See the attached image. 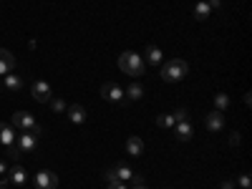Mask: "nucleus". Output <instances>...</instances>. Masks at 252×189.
Here are the masks:
<instances>
[{"instance_id":"1","label":"nucleus","mask_w":252,"mask_h":189,"mask_svg":"<svg viewBox=\"0 0 252 189\" xmlns=\"http://www.w3.org/2000/svg\"><path fill=\"white\" fill-rule=\"evenodd\" d=\"M118 68H121L126 76H141L144 68H146V63H144V58H141L139 53L124 51L121 56H118Z\"/></svg>"},{"instance_id":"2","label":"nucleus","mask_w":252,"mask_h":189,"mask_svg":"<svg viewBox=\"0 0 252 189\" xmlns=\"http://www.w3.org/2000/svg\"><path fill=\"white\" fill-rule=\"evenodd\" d=\"M187 74H189V66H187V61H182V58H172V61H167L161 66V78L169 81V83L182 81Z\"/></svg>"},{"instance_id":"3","label":"nucleus","mask_w":252,"mask_h":189,"mask_svg":"<svg viewBox=\"0 0 252 189\" xmlns=\"http://www.w3.org/2000/svg\"><path fill=\"white\" fill-rule=\"evenodd\" d=\"M10 126L20 129V132H31V134H40V126L36 124V119L28 111H16L10 119Z\"/></svg>"},{"instance_id":"4","label":"nucleus","mask_w":252,"mask_h":189,"mask_svg":"<svg viewBox=\"0 0 252 189\" xmlns=\"http://www.w3.org/2000/svg\"><path fill=\"white\" fill-rule=\"evenodd\" d=\"M101 96L106 98V101H114V104H121V101H124V89L118 83L109 81V83L101 86Z\"/></svg>"},{"instance_id":"5","label":"nucleus","mask_w":252,"mask_h":189,"mask_svg":"<svg viewBox=\"0 0 252 189\" xmlns=\"http://www.w3.org/2000/svg\"><path fill=\"white\" fill-rule=\"evenodd\" d=\"M56 187H58V177L53 171L43 169L36 174V189H56Z\"/></svg>"},{"instance_id":"6","label":"nucleus","mask_w":252,"mask_h":189,"mask_svg":"<svg viewBox=\"0 0 252 189\" xmlns=\"http://www.w3.org/2000/svg\"><path fill=\"white\" fill-rule=\"evenodd\" d=\"M31 91H33V98H36V101H40V104H48V101L53 98L51 83H46V81H36Z\"/></svg>"},{"instance_id":"7","label":"nucleus","mask_w":252,"mask_h":189,"mask_svg":"<svg viewBox=\"0 0 252 189\" xmlns=\"http://www.w3.org/2000/svg\"><path fill=\"white\" fill-rule=\"evenodd\" d=\"M16 147H18L20 154H31V151L36 149V134L23 132L20 136H16Z\"/></svg>"},{"instance_id":"8","label":"nucleus","mask_w":252,"mask_h":189,"mask_svg":"<svg viewBox=\"0 0 252 189\" xmlns=\"http://www.w3.org/2000/svg\"><path fill=\"white\" fill-rule=\"evenodd\" d=\"M13 68H16V56L5 48H0V76L13 74Z\"/></svg>"},{"instance_id":"9","label":"nucleus","mask_w":252,"mask_h":189,"mask_svg":"<svg viewBox=\"0 0 252 189\" xmlns=\"http://www.w3.org/2000/svg\"><path fill=\"white\" fill-rule=\"evenodd\" d=\"M204 126H207V132H219L222 126H225V116H222V111H212V113H207L204 116Z\"/></svg>"},{"instance_id":"10","label":"nucleus","mask_w":252,"mask_h":189,"mask_svg":"<svg viewBox=\"0 0 252 189\" xmlns=\"http://www.w3.org/2000/svg\"><path fill=\"white\" fill-rule=\"evenodd\" d=\"M174 134L179 141H189L192 136H194V126H192L189 121H179V124H174Z\"/></svg>"},{"instance_id":"11","label":"nucleus","mask_w":252,"mask_h":189,"mask_svg":"<svg viewBox=\"0 0 252 189\" xmlns=\"http://www.w3.org/2000/svg\"><path fill=\"white\" fill-rule=\"evenodd\" d=\"M66 113H68V121L71 124H83L86 121V109L73 104V106H66Z\"/></svg>"},{"instance_id":"12","label":"nucleus","mask_w":252,"mask_h":189,"mask_svg":"<svg viewBox=\"0 0 252 189\" xmlns=\"http://www.w3.org/2000/svg\"><path fill=\"white\" fill-rule=\"evenodd\" d=\"M0 144L3 147H13L16 144V132H13L10 124H0Z\"/></svg>"},{"instance_id":"13","label":"nucleus","mask_w":252,"mask_h":189,"mask_svg":"<svg viewBox=\"0 0 252 189\" xmlns=\"http://www.w3.org/2000/svg\"><path fill=\"white\" fill-rule=\"evenodd\" d=\"M126 151H129V156H141L144 154V141L139 136H129L126 139Z\"/></svg>"},{"instance_id":"14","label":"nucleus","mask_w":252,"mask_h":189,"mask_svg":"<svg viewBox=\"0 0 252 189\" xmlns=\"http://www.w3.org/2000/svg\"><path fill=\"white\" fill-rule=\"evenodd\" d=\"M8 177H10V182H13V184H25V179H28V174H25V169H23L20 164H16V167H10V171H8Z\"/></svg>"},{"instance_id":"15","label":"nucleus","mask_w":252,"mask_h":189,"mask_svg":"<svg viewBox=\"0 0 252 189\" xmlns=\"http://www.w3.org/2000/svg\"><path fill=\"white\" fill-rule=\"evenodd\" d=\"M114 174H116V179H124V182H131L136 177L134 171H131V167H126V164H118L116 169H114Z\"/></svg>"},{"instance_id":"16","label":"nucleus","mask_w":252,"mask_h":189,"mask_svg":"<svg viewBox=\"0 0 252 189\" xmlns=\"http://www.w3.org/2000/svg\"><path fill=\"white\" fill-rule=\"evenodd\" d=\"M20 86H23V78L16 76V74H8L5 76V89L8 91H20Z\"/></svg>"},{"instance_id":"17","label":"nucleus","mask_w":252,"mask_h":189,"mask_svg":"<svg viewBox=\"0 0 252 189\" xmlns=\"http://www.w3.org/2000/svg\"><path fill=\"white\" fill-rule=\"evenodd\" d=\"M161 58H164V56H161V51H159L156 46H149V48H146V61H149L152 66H159Z\"/></svg>"},{"instance_id":"18","label":"nucleus","mask_w":252,"mask_h":189,"mask_svg":"<svg viewBox=\"0 0 252 189\" xmlns=\"http://www.w3.org/2000/svg\"><path fill=\"white\" fill-rule=\"evenodd\" d=\"M176 121H174V113H161V116H156V126L159 129H172Z\"/></svg>"},{"instance_id":"19","label":"nucleus","mask_w":252,"mask_h":189,"mask_svg":"<svg viewBox=\"0 0 252 189\" xmlns=\"http://www.w3.org/2000/svg\"><path fill=\"white\" fill-rule=\"evenodd\" d=\"M210 13H212V8L207 5V3H197V5H194V16H197V20H207V18H210Z\"/></svg>"},{"instance_id":"20","label":"nucleus","mask_w":252,"mask_h":189,"mask_svg":"<svg viewBox=\"0 0 252 189\" xmlns=\"http://www.w3.org/2000/svg\"><path fill=\"white\" fill-rule=\"evenodd\" d=\"M227 106H230V96H227V94H217V96H214V109H217V111H225Z\"/></svg>"},{"instance_id":"21","label":"nucleus","mask_w":252,"mask_h":189,"mask_svg":"<svg viewBox=\"0 0 252 189\" xmlns=\"http://www.w3.org/2000/svg\"><path fill=\"white\" fill-rule=\"evenodd\" d=\"M126 94H129V98H134V101H136V98H141V96H144V89H141L139 83H131L129 89H126Z\"/></svg>"},{"instance_id":"22","label":"nucleus","mask_w":252,"mask_h":189,"mask_svg":"<svg viewBox=\"0 0 252 189\" xmlns=\"http://www.w3.org/2000/svg\"><path fill=\"white\" fill-rule=\"evenodd\" d=\"M48 104H51V109H53L56 113H63V111H66V104H63L61 98H51Z\"/></svg>"},{"instance_id":"23","label":"nucleus","mask_w":252,"mask_h":189,"mask_svg":"<svg viewBox=\"0 0 252 189\" xmlns=\"http://www.w3.org/2000/svg\"><path fill=\"white\" fill-rule=\"evenodd\" d=\"M174 121H176V124H179V121H187V109H179V111H176V113H174Z\"/></svg>"},{"instance_id":"24","label":"nucleus","mask_w":252,"mask_h":189,"mask_svg":"<svg viewBox=\"0 0 252 189\" xmlns=\"http://www.w3.org/2000/svg\"><path fill=\"white\" fill-rule=\"evenodd\" d=\"M250 184H252V182H250V174H242V177H240V187H242V189H250Z\"/></svg>"},{"instance_id":"25","label":"nucleus","mask_w":252,"mask_h":189,"mask_svg":"<svg viewBox=\"0 0 252 189\" xmlns=\"http://www.w3.org/2000/svg\"><path fill=\"white\" fill-rule=\"evenodd\" d=\"M131 182H134V187H131V189H146V187H144V179H141V177H134Z\"/></svg>"},{"instance_id":"26","label":"nucleus","mask_w":252,"mask_h":189,"mask_svg":"<svg viewBox=\"0 0 252 189\" xmlns=\"http://www.w3.org/2000/svg\"><path fill=\"white\" fill-rule=\"evenodd\" d=\"M106 179H109V184L118 182V179H116V174H114V169H109V171H106Z\"/></svg>"},{"instance_id":"27","label":"nucleus","mask_w":252,"mask_h":189,"mask_svg":"<svg viewBox=\"0 0 252 189\" xmlns=\"http://www.w3.org/2000/svg\"><path fill=\"white\" fill-rule=\"evenodd\" d=\"M230 144H232V147H237V144H240V134H237V132L230 136Z\"/></svg>"},{"instance_id":"28","label":"nucleus","mask_w":252,"mask_h":189,"mask_svg":"<svg viewBox=\"0 0 252 189\" xmlns=\"http://www.w3.org/2000/svg\"><path fill=\"white\" fill-rule=\"evenodd\" d=\"M109 189H126L124 184H118V182H114V184H109Z\"/></svg>"},{"instance_id":"29","label":"nucleus","mask_w":252,"mask_h":189,"mask_svg":"<svg viewBox=\"0 0 252 189\" xmlns=\"http://www.w3.org/2000/svg\"><path fill=\"white\" fill-rule=\"evenodd\" d=\"M8 171V167H5V162H0V177H3V174Z\"/></svg>"},{"instance_id":"30","label":"nucleus","mask_w":252,"mask_h":189,"mask_svg":"<svg viewBox=\"0 0 252 189\" xmlns=\"http://www.w3.org/2000/svg\"><path fill=\"white\" fill-rule=\"evenodd\" d=\"M232 187H234L232 182H225V184H222V189H232Z\"/></svg>"},{"instance_id":"31","label":"nucleus","mask_w":252,"mask_h":189,"mask_svg":"<svg viewBox=\"0 0 252 189\" xmlns=\"http://www.w3.org/2000/svg\"><path fill=\"white\" fill-rule=\"evenodd\" d=\"M0 189H8V182L3 179V182H0Z\"/></svg>"}]
</instances>
